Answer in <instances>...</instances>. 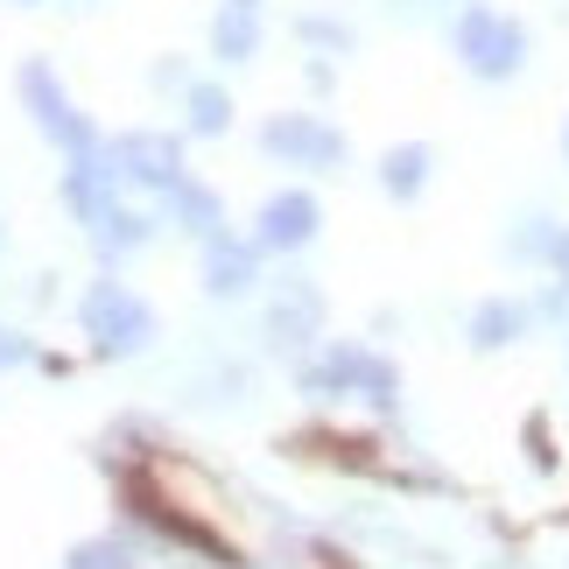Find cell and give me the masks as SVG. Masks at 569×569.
Segmentation results:
<instances>
[{
  "label": "cell",
  "mask_w": 569,
  "mask_h": 569,
  "mask_svg": "<svg viewBox=\"0 0 569 569\" xmlns=\"http://www.w3.org/2000/svg\"><path fill=\"white\" fill-rule=\"evenodd\" d=\"M450 50L457 63L478 78V84H507L528 71V57H535V29L520 14H507L499 0H465L450 21Z\"/></svg>",
  "instance_id": "cell-1"
},
{
  "label": "cell",
  "mask_w": 569,
  "mask_h": 569,
  "mask_svg": "<svg viewBox=\"0 0 569 569\" xmlns=\"http://www.w3.org/2000/svg\"><path fill=\"white\" fill-rule=\"evenodd\" d=\"M422 183H429V148H422V141L393 148V156H387V190H393V197H415Z\"/></svg>",
  "instance_id": "cell-2"
},
{
  "label": "cell",
  "mask_w": 569,
  "mask_h": 569,
  "mask_svg": "<svg viewBox=\"0 0 569 569\" xmlns=\"http://www.w3.org/2000/svg\"><path fill=\"white\" fill-rule=\"evenodd\" d=\"M253 42H260V29H253V8H232L226 21H218V50H226L232 63H239V57H247V50H253Z\"/></svg>",
  "instance_id": "cell-3"
},
{
  "label": "cell",
  "mask_w": 569,
  "mask_h": 569,
  "mask_svg": "<svg viewBox=\"0 0 569 569\" xmlns=\"http://www.w3.org/2000/svg\"><path fill=\"white\" fill-rule=\"evenodd\" d=\"M302 42H323V50H352V29L338 14H302Z\"/></svg>",
  "instance_id": "cell-4"
},
{
  "label": "cell",
  "mask_w": 569,
  "mask_h": 569,
  "mask_svg": "<svg viewBox=\"0 0 569 569\" xmlns=\"http://www.w3.org/2000/svg\"><path fill=\"white\" fill-rule=\"evenodd\" d=\"M232 8H260V0H232Z\"/></svg>",
  "instance_id": "cell-5"
}]
</instances>
